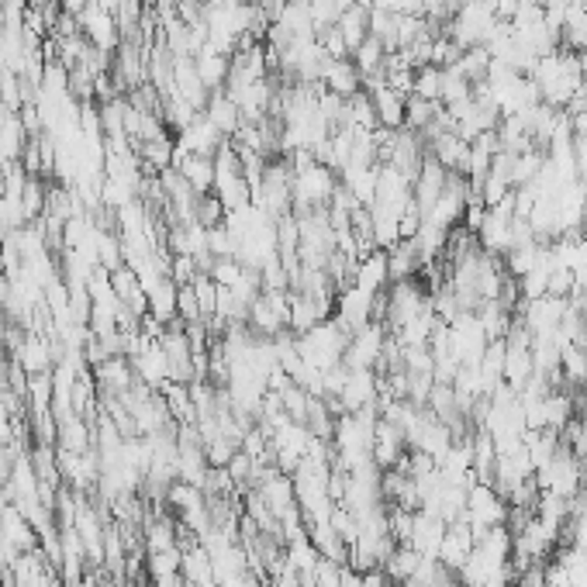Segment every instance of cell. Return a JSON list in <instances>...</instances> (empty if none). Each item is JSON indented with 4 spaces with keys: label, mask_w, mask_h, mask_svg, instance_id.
<instances>
[{
    "label": "cell",
    "mask_w": 587,
    "mask_h": 587,
    "mask_svg": "<svg viewBox=\"0 0 587 587\" xmlns=\"http://www.w3.org/2000/svg\"><path fill=\"white\" fill-rule=\"evenodd\" d=\"M176 314H183V325H191V321H200V318H204L191 284H183V287L176 291Z\"/></svg>",
    "instance_id": "5bb4252c"
},
{
    "label": "cell",
    "mask_w": 587,
    "mask_h": 587,
    "mask_svg": "<svg viewBox=\"0 0 587 587\" xmlns=\"http://www.w3.org/2000/svg\"><path fill=\"white\" fill-rule=\"evenodd\" d=\"M363 587H394V581L384 567H373V570H363Z\"/></svg>",
    "instance_id": "9a60e30c"
},
{
    "label": "cell",
    "mask_w": 587,
    "mask_h": 587,
    "mask_svg": "<svg viewBox=\"0 0 587 587\" xmlns=\"http://www.w3.org/2000/svg\"><path fill=\"white\" fill-rule=\"evenodd\" d=\"M79 28L87 32V39L94 42L98 49H111L117 42V28H115L111 11H104L98 4H87V11L79 14Z\"/></svg>",
    "instance_id": "7a4b0ae2"
},
{
    "label": "cell",
    "mask_w": 587,
    "mask_h": 587,
    "mask_svg": "<svg viewBox=\"0 0 587 587\" xmlns=\"http://www.w3.org/2000/svg\"><path fill=\"white\" fill-rule=\"evenodd\" d=\"M135 587H153V584H135Z\"/></svg>",
    "instance_id": "e0dca14e"
},
{
    "label": "cell",
    "mask_w": 587,
    "mask_h": 587,
    "mask_svg": "<svg viewBox=\"0 0 587 587\" xmlns=\"http://www.w3.org/2000/svg\"><path fill=\"white\" fill-rule=\"evenodd\" d=\"M380 356H384V339H380V325H363L359 332L349 335V346H346V367L349 370H370L380 363Z\"/></svg>",
    "instance_id": "6da1fadb"
},
{
    "label": "cell",
    "mask_w": 587,
    "mask_h": 587,
    "mask_svg": "<svg viewBox=\"0 0 587 587\" xmlns=\"http://www.w3.org/2000/svg\"><path fill=\"white\" fill-rule=\"evenodd\" d=\"M387 280H391V274H387V253L380 249V253H370L359 266H356L352 287L363 294H377Z\"/></svg>",
    "instance_id": "5b68a950"
},
{
    "label": "cell",
    "mask_w": 587,
    "mask_h": 587,
    "mask_svg": "<svg viewBox=\"0 0 587 587\" xmlns=\"http://www.w3.org/2000/svg\"><path fill=\"white\" fill-rule=\"evenodd\" d=\"M405 100L397 90H391L387 83L384 87H377L373 90V107H377V125L380 128H391V132H397L401 125H405Z\"/></svg>",
    "instance_id": "277c9868"
},
{
    "label": "cell",
    "mask_w": 587,
    "mask_h": 587,
    "mask_svg": "<svg viewBox=\"0 0 587 587\" xmlns=\"http://www.w3.org/2000/svg\"><path fill=\"white\" fill-rule=\"evenodd\" d=\"M145 549H149V553L180 549L176 546V526L170 518H153V522H145Z\"/></svg>",
    "instance_id": "30bf717a"
},
{
    "label": "cell",
    "mask_w": 587,
    "mask_h": 587,
    "mask_svg": "<svg viewBox=\"0 0 587 587\" xmlns=\"http://www.w3.org/2000/svg\"><path fill=\"white\" fill-rule=\"evenodd\" d=\"M135 373L149 384V387H163V384L170 380V359H166V352H163L159 342H153L145 352H138Z\"/></svg>",
    "instance_id": "8992f818"
},
{
    "label": "cell",
    "mask_w": 587,
    "mask_h": 587,
    "mask_svg": "<svg viewBox=\"0 0 587 587\" xmlns=\"http://www.w3.org/2000/svg\"><path fill=\"white\" fill-rule=\"evenodd\" d=\"M62 450L70 452H87L90 450V425L73 415V418H66V422H59V439H56Z\"/></svg>",
    "instance_id": "9c48e42d"
},
{
    "label": "cell",
    "mask_w": 587,
    "mask_h": 587,
    "mask_svg": "<svg viewBox=\"0 0 587 587\" xmlns=\"http://www.w3.org/2000/svg\"><path fill=\"white\" fill-rule=\"evenodd\" d=\"M183 587H197V584H187V581H183Z\"/></svg>",
    "instance_id": "2e32d148"
},
{
    "label": "cell",
    "mask_w": 587,
    "mask_h": 587,
    "mask_svg": "<svg viewBox=\"0 0 587 587\" xmlns=\"http://www.w3.org/2000/svg\"><path fill=\"white\" fill-rule=\"evenodd\" d=\"M418 564H422V553L411 546H394V553L384 560V570L391 573L394 584H405V581H411L415 577V570H418Z\"/></svg>",
    "instance_id": "ba28073f"
},
{
    "label": "cell",
    "mask_w": 587,
    "mask_h": 587,
    "mask_svg": "<svg viewBox=\"0 0 587 587\" xmlns=\"http://www.w3.org/2000/svg\"><path fill=\"white\" fill-rule=\"evenodd\" d=\"M325 87H329V94H335V98L349 100L352 94H359V83H363V77H359V70L352 66L349 59H332L329 66H325Z\"/></svg>",
    "instance_id": "3957f363"
},
{
    "label": "cell",
    "mask_w": 587,
    "mask_h": 587,
    "mask_svg": "<svg viewBox=\"0 0 587 587\" xmlns=\"http://www.w3.org/2000/svg\"><path fill=\"white\" fill-rule=\"evenodd\" d=\"M28 401H32V411H45L52 405V377L49 373H32V380H28Z\"/></svg>",
    "instance_id": "4fadbf2b"
},
{
    "label": "cell",
    "mask_w": 587,
    "mask_h": 587,
    "mask_svg": "<svg viewBox=\"0 0 587 587\" xmlns=\"http://www.w3.org/2000/svg\"><path fill=\"white\" fill-rule=\"evenodd\" d=\"M18 367L24 373H49V349H45V342H35V339H28V342H18Z\"/></svg>",
    "instance_id": "8fae6325"
},
{
    "label": "cell",
    "mask_w": 587,
    "mask_h": 587,
    "mask_svg": "<svg viewBox=\"0 0 587 587\" xmlns=\"http://www.w3.org/2000/svg\"><path fill=\"white\" fill-rule=\"evenodd\" d=\"M145 567H149V581H156V577H173V573H183V553L180 549H163V553H149V560H145Z\"/></svg>",
    "instance_id": "7c38bea8"
},
{
    "label": "cell",
    "mask_w": 587,
    "mask_h": 587,
    "mask_svg": "<svg viewBox=\"0 0 587 587\" xmlns=\"http://www.w3.org/2000/svg\"><path fill=\"white\" fill-rule=\"evenodd\" d=\"M176 287L170 276H163L156 287L149 291V314L156 318V321H173L176 314Z\"/></svg>",
    "instance_id": "52a82bcc"
}]
</instances>
